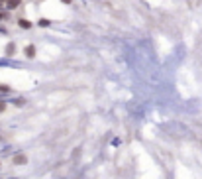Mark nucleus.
<instances>
[{"label":"nucleus","instance_id":"f257e3e1","mask_svg":"<svg viewBox=\"0 0 202 179\" xmlns=\"http://www.w3.org/2000/svg\"><path fill=\"white\" fill-rule=\"evenodd\" d=\"M28 159H26V156H16L14 158V163H26Z\"/></svg>","mask_w":202,"mask_h":179},{"label":"nucleus","instance_id":"f03ea898","mask_svg":"<svg viewBox=\"0 0 202 179\" xmlns=\"http://www.w3.org/2000/svg\"><path fill=\"white\" fill-rule=\"evenodd\" d=\"M26 53H28V57H33V55H35V47H33V45H30V47L26 49Z\"/></svg>","mask_w":202,"mask_h":179},{"label":"nucleus","instance_id":"7ed1b4c3","mask_svg":"<svg viewBox=\"0 0 202 179\" xmlns=\"http://www.w3.org/2000/svg\"><path fill=\"white\" fill-rule=\"evenodd\" d=\"M20 26L28 30V28H32V22H30V20H20Z\"/></svg>","mask_w":202,"mask_h":179},{"label":"nucleus","instance_id":"20e7f679","mask_svg":"<svg viewBox=\"0 0 202 179\" xmlns=\"http://www.w3.org/2000/svg\"><path fill=\"white\" fill-rule=\"evenodd\" d=\"M10 89H8V85H0V93H8Z\"/></svg>","mask_w":202,"mask_h":179},{"label":"nucleus","instance_id":"39448f33","mask_svg":"<svg viewBox=\"0 0 202 179\" xmlns=\"http://www.w3.org/2000/svg\"><path fill=\"white\" fill-rule=\"evenodd\" d=\"M20 4V0H12V2H10V6H18Z\"/></svg>","mask_w":202,"mask_h":179},{"label":"nucleus","instance_id":"423d86ee","mask_svg":"<svg viewBox=\"0 0 202 179\" xmlns=\"http://www.w3.org/2000/svg\"><path fill=\"white\" fill-rule=\"evenodd\" d=\"M4 108H6V106H4V102H0V112H2Z\"/></svg>","mask_w":202,"mask_h":179},{"label":"nucleus","instance_id":"0eeeda50","mask_svg":"<svg viewBox=\"0 0 202 179\" xmlns=\"http://www.w3.org/2000/svg\"><path fill=\"white\" fill-rule=\"evenodd\" d=\"M63 2H65V4H69V2H71V0H63Z\"/></svg>","mask_w":202,"mask_h":179}]
</instances>
